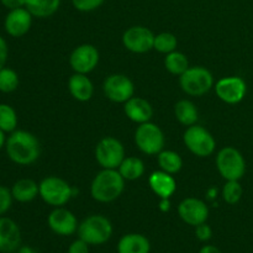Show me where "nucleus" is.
<instances>
[{"mask_svg": "<svg viewBox=\"0 0 253 253\" xmlns=\"http://www.w3.org/2000/svg\"><path fill=\"white\" fill-rule=\"evenodd\" d=\"M157 160L161 170H165L169 174H175L183 167L182 157L174 151H161L157 155Z\"/></svg>", "mask_w": 253, "mask_h": 253, "instance_id": "a878e982", "label": "nucleus"}, {"mask_svg": "<svg viewBox=\"0 0 253 253\" xmlns=\"http://www.w3.org/2000/svg\"><path fill=\"white\" fill-rule=\"evenodd\" d=\"M19 86V76L11 68L0 69V91L1 93H12Z\"/></svg>", "mask_w": 253, "mask_h": 253, "instance_id": "c756f323", "label": "nucleus"}, {"mask_svg": "<svg viewBox=\"0 0 253 253\" xmlns=\"http://www.w3.org/2000/svg\"><path fill=\"white\" fill-rule=\"evenodd\" d=\"M10 190H11L12 198L19 203L32 202L37 195H40L39 184L29 178L19 179Z\"/></svg>", "mask_w": 253, "mask_h": 253, "instance_id": "4be33fe9", "label": "nucleus"}, {"mask_svg": "<svg viewBox=\"0 0 253 253\" xmlns=\"http://www.w3.org/2000/svg\"><path fill=\"white\" fill-rule=\"evenodd\" d=\"M165 66L169 73L174 74V76H182L189 68V62L184 53L173 51L166 56Z\"/></svg>", "mask_w": 253, "mask_h": 253, "instance_id": "bb28decb", "label": "nucleus"}, {"mask_svg": "<svg viewBox=\"0 0 253 253\" xmlns=\"http://www.w3.org/2000/svg\"><path fill=\"white\" fill-rule=\"evenodd\" d=\"M104 93L114 103L125 104L135 93L132 81L124 74H111L104 82Z\"/></svg>", "mask_w": 253, "mask_h": 253, "instance_id": "9d476101", "label": "nucleus"}, {"mask_svg": "<svg viewBox=\"0 0 253 253\" xmlns=\"http://www.w3.org/2000/svg\"><path fill=\"white\" fill-rule=\"evenodd\" d=\"M199 253H221L216 246H212V245H205L200 249Z\"/></svg>", "mask_w": 253, "mask_h": 253, "instance_id": "4c0bfd02", "label": "nucleus"}, {"mask_svg": "<svg viewBox=\"0 0 253 253\" xmlns=\"http://www.w3.org/2000/svg\"><path fill=\"white\" fill-rule=\"evenodd\" d=\"M61 6V0H26V7L35 17L46 19L56 14Z\"/></svg>", "mask_w": 253, "mask_h": 253, "instance_id": "5701e85b", "label": "nucleus"}, {"mask_svg": "<svg viewBox=\"0 0 253 253\" xmlns=\"http://www.w3.org/2000/svg\"><path fill=\"white\" fill-rule=\"evenodd\" d=\"M17 253H37L32 247L30 246H22L19 249V252Z\"/></svg>", "mask_w": 253, "mask_h": 253, "instance_id": "ea45409f", "label": "nucleus"}, {"mask_svg": "<svg viewBox=\"0 0 253 253\" xmlns=\"http://www.w3.org/2000/svg\"><path fill=\"white\" fill-rule=\"evenodd\" d=\"M48 227L59 236H71L78 230V220L76 215L64 208H56L47 219Z\"/></svg>", "mask_w": 253, "mask_h": 253, "instance_id": "2eb2a0df", "label": "nucleus"}, {"mask_svg": "<svg viewBox=\"0 0 253 253\" xmlns=\"http://www.w3.org/2000/svg\"><path fill=\"white\" fill-rule=\"evenodd\" d=\"M135 142L138 150L145 155H158L161 151H163L165 135L160 126L148 121V123L140 124L135 132Z\"/></svg>", "mask_w": 253, "mask_h": 253, "instance_id": "6e6552de", "label": "nucleus"}, {"mask_svg": "<svg viewBox=\"0 0 253 253\" xmlns=\"http://www.w3.org/2000/svg\"><path fill=\"white\" fill-rule=\"evenodd\" d=\"M78 237L90 246L104 245L113 235V225L108 217L103 215H90L79 224Z\"/></svg>", "mask_w": 253, "mask_h": 253, "instance_id": "7ed1b4c3", "label": "nucleus"}, {"mask_svg": "<svg viewBox=\"0 0 253 253\" xmlns=\"http://www.w3.org/2000/svg\"><path fill=\"white\" fill-rule=\"evenodd\" d=\"M180 88L192 96H202L207 94L214 85V77L204 67H189L179 76Z\"/></svg>", "mask_w": 253, "mask_h": 253, "instance_id": "39448f33", "label": "nucleus"}, {"mask_svg": "<svg viewBox=\"0 0 253 253\" xmlns=\"http://www.w3.org/2000/svg\"><path fill=\"white\" fill-rule=\"evenodd\" d=\"M195 236L199 241L202 242H208L212 237V230L207 222L204 224H200L198 226H195Z\"/></svg>", "mask_w": 253, "mask_h": 253, "instance_id": "72a5a7b5", "label": "nucleus"}, {"mask_svg": "<svg viewBox=\"0 0 253 253\" xmlns=\"http://www.w3.org/2000/svg\"><path fill=\"white\" fill-rule=\"evenodd\" d=\"M125 179L118 169H105L98 173L91 182V197L99 203H111L124 192Z\"/></svg>", "mask_w": 253, "mask_h": 253, "instance_id": "f03ea898", "label": "nucleus"}, {"mask_svg": "<svg viewBox=\"0 0 253 253\" xmlns=\"http://www.w3.org/2000/svg\"><path fill=\"white\" fill-rule=\"evenodd\" d=\"M178 214L185 224L195 227L207 222L209 217V208L203 200L197 198H187L178 205Z\"/></svg>", "mask_w": 253, "mask_h": 253, "instance_id": "4468645a", "label": "nucleus"}, {"mask_svg": "<svg viewBox=\"0 0 253 253\" xmlns=\"http://www.w3.org/2000/svg\"><path fill=\"white\" fill-rule=\"evenodd\" d=\"M11 190L7 189L4 185H0V216H4L12 204Z\"/></svg>", "mask_w": 253, "mask_h": 253, "instance_id": "473e14b6", "label": "nucleus"}, {"mask_svg": "<svg viewBox=\"0 0 253 253\" xmlns=\"http://www.w3.org/2000/svg\"><path fill=\"white\" fill-rule=\"evenodd\" d=\"M169 209H170L169 199H166V198L161 199V202H160V210H161V211L167 212V211H169Z\"/></svg>", "mask_w": 253, "mask_h": 253, "instance_id": "58836bf2", "label": "nucleus"}, {"mask_svg": "<svg viewBox=\"0 0 253 253\" xmlns=\"http://www.w3.org/2000/svg\"><path fill=\"white\" fill-rule=\"evenodd\" d=\"M244 189L239 180H227L226 184L222 188V198L230 205H235L241 200Z\"/></svg>", "mask_w": 253, "mask_h": 253, "instance_id": "7c9ffc66", "label": "nucleus"}, {"mask_svg": "<svg viewBox=\"0 0 253 253\" xmlns=\"http://www.w3.org/2000/svg\"><path fill=\"white\" fill-rule=\"evenodd\" d=\"M148 184H150L152 192L161 199H163V198L169 199L177 189V183H175L173 175L165 172V170L153 172L148 178Z\"/></svg>", "mask_w": 253, "mask_h": 253, "instance_id": "a211bd4d", "label": "nucleus"}, {"mask_svg": "<svg viewBox=\"0 0 253 253\" xmlns=\"http://www.w3.org/2000/svg\"><path fill=\"white\" fill-rule=\"evenodd\" d=\"M7 157L19 166H30L36 162L41 153L40 142L34 133L25 130H15L5 143Z\"/></svg>", "mask_w": 253, "mask_h": 253, "instance_id": "f257e3e1", "label": "nucleus"}, {"mask_svg": "<svg viewBox=\"0 0 253 253\" xmlns=\"http://www.w3.org/2000/svg\"><path fill=\"white\" fill-rule=\"evenodd\" d=\"M150 240L141 234L124 235L118 244V253H150Z\"/></svg>", "mask_w": 253, "mask_h": 253, "instance_id": "412c9836", "label": "nucleus"}, {"mask_svg": "<svg viewBox=\"0 0 253 253\" xmlns=\"http://www.w3.org/2000/svg\"><path fill=\"white\" fill-rule=\"evenodd\" d=\"M7 54H9V48L4 37L0 36V69L4 68L7 61Z\"/></svg>", "mask_w": 253, "mask_h": 253, "instance_id": "c9c22d12", "label": "nucleus"}, {"mask_svg": "<svg viewBox=\"0 0 253 253\" xmlns=\"http://www.w3.org/2000/svg\"><path fill=\"white\" fill-rule=\"evenodd\" d=\"M177 37L174 36L170 32H162V34H158L157 36H155V44H153V48L156 51L161 52V53H170V52L175 51L177 48Z\"/></svg>", "mask_w": 253, "mask_h": 253, "instance_id": "c85d7f7f", "label": "nucleus"}, {"mask_svg": "<svg viewBox=\"0 0 253 253\" xmlns=\"http://www.w3.org/2000/svg\"><path fill=\"white\" fill-rule=\"evenodd\" d=\"M118 170L125 180H136L145 173V165L137 157H125Z\"/></svg>", "mask_w": 253, "mask_h": 253, "instance_id": "b1692460", "label": "nucleus"}, {"mask_svg": "<svg viewBox=\"0 0 253 253\" xmlns=\"http://www.w3.org/2000/svg\"><path fill=\"white\" fill-rule=\"evenodd\" d=\"M123 43L133 53H146L153 48L155 35L145 26H132L124 34Z\"/></svg>", "mask_w": 253, "mask_h": 253, "instance_id": "9b49d317", "label": "nucleus"}, {"mask_svg": "<svg viewBox=\"0 0 253 253\" xmlns=\"http://www.w3.org/2000/svg\"><path fill=\"white\" fill-rule=\"evenodd\" d=\"M99 63V52L93 44H81L72 52L69 64L76 73L88 74L95 69Z\"/></svg>", "mask_w": 253, "mask_h": 253, "instance_id": "f8f14e48", "label": "nucleus"}, {"mask_svg": "<svg viewBox=\"0 0 253 253\" xmlns=\"http://www.w3.org/2000/svg\"><path fill=\"white\" fill-rule=\"evenodd\" d=\"M216 167L221 177L226 180H240L246 172V162L239 150L225 147L216 156Z\"/></svg>", "mask_w": 253, "mask_h": 253, "instance_id": "423d86ee", "label": "nucleus"}, {"mask_svg": "<svg viewBox=\"0 0 253 253\" xmlns=\"http://www.w3.org/2000/svg\"><path fill=\"white\" fill-rule=\"evenodd\" d=\"M68 89L72 96L78 101H88L94 93V86L90 79L86 74L81 73L73 74L69 78Z\"/></svg>", "mask_w": 253, "mask_h": 253, "instance_id": "aec40b11", "label": "nucleus"}, {"mask_svg": "<svg viewBox=\"0 0 253 253\" xmlns=\"http://www.w3.org/2000/svg\"><path fill=\"white\" fill-rule=\"evenodd\" d=\"M40 197L46 204L54 208L66 205L74 197V189L64 179L58 177H47L39 184Z\"/></svg>", "mask_w": 253, "mask_h": 253, "instance_id": "20e7f679", "label": "nucleus"}, {"mask_svg": "<svg viewBox=\"0 0 253 253\" xmlns=\"http://www.w3.org/2000/svg\"><path fill=\"white\" fill-rule=\"evenodd\" d=\"M124 111L131 121L137 124L148 123L153 115L151 104L138 96H132L131 99H128L124 105Z\"/></svg>", "mask_w": 253, "mask_h": 253, "instance_id": "6ab92c4d", "label": "nucleus"}, {"mask_svg": "<svg viewBox=\"0 0 253 253\" xmlns=\"http://www.w3.org/2000/svg\"><path fill=\"white\" fill-rule=\"evenodd\" d=\"M21 231L16 222L6 216H0V252L11 253L20 249Z\"/></svg>", "mask_w": 253, "mask_h": 253, "instance_id": "f3484780", "label": "nucleus"}, {"mask_svg": "<svg viewBox=\"0 0 253 253\" xmlns=\"http://www.w3.org/2000/svg\"><path fill=\"white\" fill-rule=\"evenodd\" d=\"M89 246L90 245L78 237V240L72 242L71 246L68 247V253H89Z\"/></svg>", "mask_w": 253, "mask_h": 253, "instance_id": "f704fd0d", "label": "nucleus"}, {"mask_svg": "<svg viewBox=\"0 0 253 253\" xmlns=\"http://www.w3.org/2000/svg\"><path fill=\"white\" fill-rule=\"evenodd\" d=\"M6 143V137H5V132L2 130H0V150L5 146Z\"/></svg>", "mask_w": 253, "mask_h": 253, "instance_id": "a19ab883", "label": "nucleus"}, {"mask_svg": "<svg viewBox=\"0 0 253 253\" xmlns=\"http://www.w3.org/2000/svg\"><path fill=\"white\" fill-rule=\"evenodd\" d=\"M32 15L26 7L10 10L4 21L5 31L11 37H21L30 31L32 25Z\"/></svg>", "mask_w": 253, "mask_h": 253, "instance_id": "dca6fc26", "label": "nucleus"}, {"mask_svg": "<svg viewBox=\"0 0 253 253\" xmlns=\"http://www.w3.org/2000/svg\"><path fill=\"white\" fill-rule=\"evenodd\" d=\"M104 1L105 0H72V4L78 11L89 12L100 7Z\"/></svg>", "mask_w": 253, "mask_h": 253, "instance_id": "2f4dec72", "label": "nucleus"}, {"mask_svg": "<svg viewBox=\"0 0 253 253\" xmlns=\"http://www.w3.org/2000/svg\"><path fill=\"white\" fill-rule=\"evenodd\" d=\"M183 141L188 150L198 157H208L212 155L216 147V142L211 133L197 124L188 126L183 135Z\"/></svg>", "mask_w": 253, "mask_h": 253, "instance_id": "0eeeda50", "label": "nucleus"}, {"mask_svg": "<svg viewBox=\"0 0 253 253\" xmlns=\"http://www.w3.org/2000/svg\"><path fill=\"white\" fill-rule=\"evenodd\" d=\"M17 115L14 108L7 104H0V130L5 133L16 130Z\"/></svg>", "mask_w": 253, "mask_h": 253, "instance_id": "cd10ccee", "label": "nucleus"}, {"mask_svg": "<svg viewBox=\"0 0 253 253\" xmlns=\"http://www.w3.org/2000/svg\"><path fill=\"white\" fill-rule=\"evenodd\" d=\"M215 91L220 100L224 103L237 104L246 95V82L241 77H226L217 82Z\"/></svg>", "mask_w": 253, "mask_h": 253, "instance_id": "ddd939ff", "label": "nucleus"}, {"mask_svg": "<svg viewBox=\"0 0 253 253\" xmlns=\"http://www.w3.org/2000/svg\"><path fill=\"white\" fill-rule=\"evenodd\" d=\"M174 115L184 126L195 125L198 121V110L190 100H180L174 105Z\"/></svg>", "mask_w": 253, "mask_h": 253, "instance_id": "393cba45", "label": "nucleus"}, {"mask_svg": "<svg viewBox=\"0 0 253 253\" xmlns=\"http://www.w3.org/2000/svg\"><path fill=\"white\" fill-rule=\"evenodd\" d=\"M95 158L105 169H118L125 158V148L118 138L108 136L96 145Z\"/></svg>", "mask_w": 253, "mask_h": 253, "instance_id": "1a4fd4ad", "label": "nucleus"}, {"mask_svg": "<svg viewBox=\"0 0 253 253\" xmlns=\"http://www.w3.org/2000/svg\"><path fill=\"white\" fill-rule=\"evenodd\" d=\"M0 2L9 10L25 7V5H26V0H0Z\"/></svg>", "mask_w": 253, "mask_h": 253, "instance_id": "e433bc0d", "label": "nucleus"}]
</instances>
